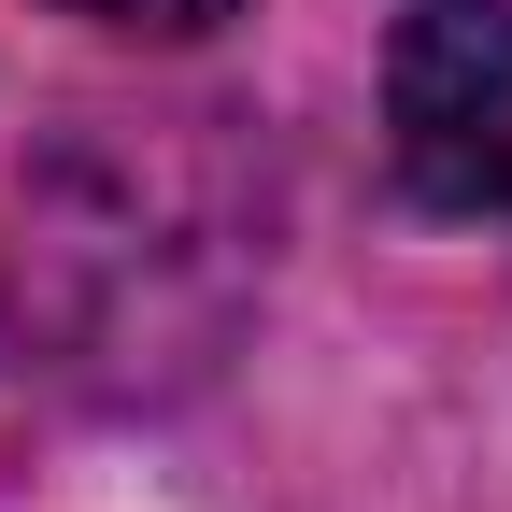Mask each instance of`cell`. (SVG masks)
I'll return each instance as SVG.
<instances>
[{
    "label": "cell",
    "instance_id": "7a4b0ae2",
    "mask_svg": "<svg viewBox=\"0 0 512 512\" xmlns=\"http://www.w3.org/2000/svg\"><path fill=\"white\" fill-rule=\"evenodd\" d=\"M57 15H86V29H143V43H200L214 15H242V0H57Z\"/></svg>",
    "mask_w": 512,
    "mask_h": 512
},
{
    "label": "cell",
    "instance_id": "6da1fadb",
    "mask_svg": "<svg viewBox=\"0 0 512 512\" xmlns=\"http://www.w3.org/2000/svg\"><path fill=\"white\" fill-rule=\"evenodd\" d=\"M384 157L427 214H512V0H427L399 29Z\"/></svg>",
    "mask_w": 512,
    "mask_h": 512
}]
</instances>
